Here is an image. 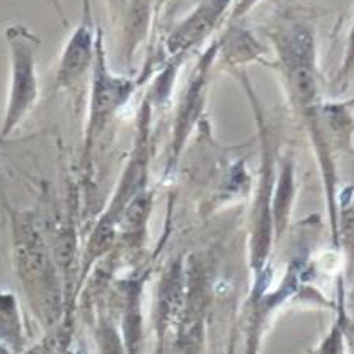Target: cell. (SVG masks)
I'll use <instances>...</instances> for the list:
<instances>
[{
  "label": "cell",
  "instance_id": "5b68a950",
  "mask_svg": "<svg viewBox=\"0 0 354 354\" xmlns=\"http://www.w3.org/2000/svg\"><path fill=\"white\" fill-rule=\"evenodd\" d=\"M127 92L122 82H115V80H108V82L101 84V87L97 92V104L100 108L108 109L118 103L122 98V95Z\"/></svg>",
  "mask_w": 354,
  "mask_h": 354
},
{
  "label": "cell",
  "instance_id": "3957f363",
  "mask_svg": "<svg viewBox=\"0 0 354 354\" xmlns=\"http://www.w3.org/2000/svg\"><path fill=\"white\" fill-rule=\"evenodd\" d=\"M221 7H223V0H216L210 8H205L201 15H197L196 18L191 19L181 31H178V34H175V37H171V47L180 48L191 42H196L210 28V24L214 23L216 15L220 13Z\"/></svg>",
  "mask_w": 354,
  "mask_h": 354
},
{
  "label": "cell",
  "instance_id": "7a4b0ae2",
  "mask_svg": "<svg viewBox=\"0 0 354 354\" xmlns=\"http://www.w3.org/2000/svg\"><path fill=\"white\" fill-rule=\"evenodd\" d=\"M90 59V35L80 31L74 35L73 42L69 44L62 64V77L73 79L87 68Z\"/></svg>",
  "mask_w": 354,
  "mask_h": 354
},
{
  "label": "cell",
  "instance_id": "277c9868",
  "mask_svg": "<svg viewBox=\"0 0 354 354\" xmlns=\"http://www.w3.org/2000/svg\"><path fill=\"white\" fill-rule=\"evenodd\" d=\"M292 80L295 85L297 93L301 98H311L315 95V75H313L311 64L293 66Z\"/></svg>",
  "mask_w": 354,
  "mask_h": 354
},
{
  "label": "cell",
  "instance_id": "6da1fadb",
  "mask_svg": "<svg viewBox=\"0 0 354 354\" xmlns=\"http://www.w3.org/2000/svg\"><path fill=\"white\" fill-rule=\"evenodd\" d=\"M15 74H13V88L12 101H10V113L7 131L12 125L21 119L24 111H28L35 97V79L31 48L28 45L15 44Z\"/></svg>",
  "mask_w": 354,
  "mask_h": 354
}]
</instances>
